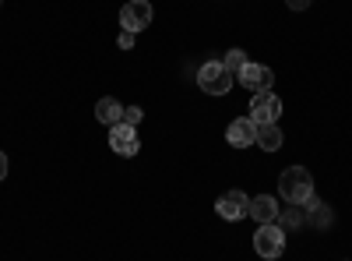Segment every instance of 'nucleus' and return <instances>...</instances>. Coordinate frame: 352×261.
Segmentation results:
<instances>
[{
    "label": "nucleus",
    "instance_id": "7ed1b4c3",
    "mask_svg": "<svg viewBox=\"0 0 352 261\" xmlns=\"http://www.w3.org/2000/svg\"><path fill=\"white\" fill-rule=\"evenodd\" d=\"M232 78H236V74L226 71L222 61H208V64L201 67V74H197V85H201L208 96H226V92L232 89Z\"/></svg>",
    "mask_w": 352,
    "mask_h": 261
},
{
    "label": "nucleus",
    "instance_id": "a211bd4d",
    "mask_svg": "<svg viewBox=\"0 0 352 261\" xmlns=\"http://www.w3.org/2000/svg\"><path fill=\"white\" fill-rule=\"evenodd\" d=\"M285 4H289L292 11H307V8H310V0H285Z\"/></svg>",
    "mask_w": 352,
    "mask_h": 261
},
{
    "label": "nucleus",
    "instance_id": "9b49d317",
    "mask_svg": "<svg viewBox=\"0 0 352 261\" xmlns=\"http://www.w3.org/2000/svg\"><path fill=\"white\" fill-rule=\"evenodd\" d=\"M96 121L106 124V127L124 124V103H120V99H113V96L99 99V103H96Z\"/></svg>",
    "mask_w": 352,
    "mask_h": 261
},
{
    "label": "nucleus",
    "instance_id": "1a4fd4ad",
    "mask_svg": "<svg viewBox=\"0 0 352 261\" xmlns=\"http://www.w3.org/2000/svg\"><path fill=\"white\" fill-rule=\"evenodd\" d=\"M247 219H254L257 226L275 222V219H278V201H275V198H268V194L250 198V201H247Z\"/></svg>",
    "mask_w": 352,
    "mask_h": 261
},
{
    "label": "nucleus",
    "instance_id": "39448f33",
    "mask_svg": "<svg viewBox=\"0 0 352 261\" xmlns=\"http://www.w3.org/2000/svg\"><path fill=\"white\" fill-rule=\"evenodd\" d=\"M155 18L152 4L148 0H127V4L120 8V28L124 32H141V28H148Z\"/></svg>",
    "mask_w": 352,
    "mask_h": 261
},
{
    "label": "nucleus",
    "instance_id": "f8f14e48",
    "mask_svg": "<svg viewBox=\"0 0 352 261\" xmlns=\"http://www.w3.org/2000/svg\"><path fill=\"white\" fill-rule=\"evenodd\" d=\"M307 222H314L317 229H328L331 226V209L317 198H307Z\"/></svg>",
    "mask_w": 352,
    "mask_h": 261
},
{
    "label": "nucleus",
    "instance_id": "2eb2a0df",
    "mask_svg": "<svg viewBox=\"0 0 352 261\" xmlns=\"http://www.w3.org/2000/svg\"><path fill=\"white\" fill-rule=\"evenodd\" d=\"M222 64H226V71H232V74H240V71H243V67H247L250 61H247V53H243L240 46H232V50L226 53V61H222Z\"/></svg>",
    "mask_w": 352,
    "mask_h": 261
},
{
    "label": "nucleus",
    "instance_id": "4468645a",
    "mask_svg": "<svg viewBox=\"0 0 352 261\" xmlns=\"http://www.w3.org/2000/svg\"><path fill=\"white\" fill-rule=\"evenodd\" d=\"M303 222H307V212L300 205H289L285 212H278V226L282 229H300Z\"/></svg>",
    "mask_w": 352,
    "mask_h": 261
},
{
    "label": "nucleus",
    "instance_id": "f257e3e1",
    "mask_svg": "<svg viewBox=\"0 0 352 261\" xmlns=\"http://www.w3.org/2000/svg\"><path fill=\"white\" fill-rule=\"evenodd\" d=\"M278 194L289 205H307V198H314V177L303 166H289L278 177Z\"/></svg>",
    "mask_w": 352,
    "mask_h": 261
},
{
    "label": "nucleus",
    "instance_id": "20e7f679",
    "mask_svg": "<svg viewBox=\"0 0 352 261\" xmlns=\"http://www.w3.org/2000/svg\"><path fill=\"white\" fill-rule=\"evenodd\" d=\"M247 117L261 127V124H275L278 117H282V99L268 89V92H254V99H250V113Z\"/></svg>",
    "mask_w": 352,
    "mask_h": 261
},
{
    "label": "nucleus",
    "instance_id": "6ab92c4d",
    "mask_svg": "<svg viewBox=\"0 0 352 261\" xmlns=\"http://www.w3.org/2000/svg\"><path fill=\"white\" fill-rule=\"evenodd\" d=\"M0 180H8V156L0 152Z\"/></svg>",
    "mask_w": 352,
    "mask_h": 261
},
{
    "label": "nucleus",
    "instance_id": "aec40b11",
    "mask_svg": "<svg viewBox=\"0 0 352 261\" xmlns=\"http://www.w3.org/2000/svg\"><path fill=\"white\" fill-rule=\"evenodd\" d=\"M0 4H4V0H0Z\"/></svg>",
    "mask_w": 352,
    "mask_h": 261
},
{
    "label": "nucleus",
    "instance_id": "0eeeda50",
    "mask_svg": "<svg viewBox=\"0 0 352 261\" xmlns=\"http://www.w3.org/2000/svg\"><path fill=\"white\" fill-rule=\"evenodd\" d=\"M236 81L243 85V89H250V92H268L272 81H275V74H272V67H264V64H247V67L236 74Z\"/></svg>",
    "mask_w": 352,
    "mask_h": 261
},
{
    "label": "nucleus",
    "instance_id": "423d86ee",
    "mask_svg": "<svg viewBox=\"0 0 352 261\" xmlns=\"http://www.w3.org/2000/svg\"><path fill=\"white\" fill-rule=\"evenodd\" d=\"M109 149H113V152H120L124 159L138 156V152H141L138 131H134L131 124H116V127H109Z\"/></svg>",
    "mask_w": 352,
    "mask_h": 261
},
{
    "label": "nucleus",
    "instance_id": "ddd939ff",
    "mask_svg": "<svg viewBox=\"0 0 352 261\" xmlns=\"http://www.w3.org/2000/svg\"><path fill=\"white\" fill-rule=\"evenodd\" d=\"M257 145L264 152H278L282 149V131H278V124H261L257 127Z\"/></svg>",
    "mask_w": 352,
    "mask_h": 261
},
{
    "label": "nucleus",
    "instance_id": "dca6fc26",
    "mask_svg": "<svg viewBox=\"0 0 352 261\" xmlns=\"http://www.w3.org/2000/svg\"><path fill=\"white\" fill-rule=\"evenodd\" d=\"M141 117H144V113H141L138 106H124V124L138 127V124H141Z\"/></svg>",
    "mask_w": 352,
    "mask_h": 261
},
{
    "label": "nucleus",
    "instance_id": "9d476101",
    "mask_svg": "<svg viewBox=\"0 0 352 261\" xmlns=\"http://www.w3.org/2000/svg\"><path fill=\"white\" fill-rule=\"evenodd\" d=\"M226 141L236 145V149H247V145H257V124L250 117H236L226 131Z\"/></svg>",
    "mask_w": 352,
    "mask_h": 261
},
{
    "label": "nucleus",
    "instance_id": "f3484780",
    "mask_svg": "<svg viewBox=\"0 0 352 261\" xmlns=\"http://www.w3.org/2000/svg\"><path fill=\"white\" fill-rule=\"evenodd\" d=\"M116 46H120V50H134V32H124V28H120V36H116Z\"/></svg>",
    "mask_w": 352,
    "mask_h": 261
},
{
    "label": "nucleus",
    "instance_id": "6e6552de",
    "mask_svg": "<svg viewBox=\"0 0 352 261\" xmlns=\"http://www.w3.org/2000/svg\"><path fill=\"white\" fill-rule=\"evenodd\" d=\"M247 194L243 191H229V194H222L219 201H215V212L222 216V219H229V222H236V219H247Z\"/></svg>",
    "mask_w": 352,
    "mask_h": 261
},
{
    "label": "nucleus",
    "instance_id": "f03ea898",
    "mask_svg": "<svg viewBox=\"0 0 352 261\" xmlns=\"http://www.w3.org/2000/svg\"><path fill=\"white\" fill-rule=\"evenodd\" d=\"M254 251H257L261 258H268V261L282 258V251H285V229H282L278 222L257 226V233H254Z\"/></svg>",
    "mask_w": 352,
    "mask_h": 261
}]
</instances>
